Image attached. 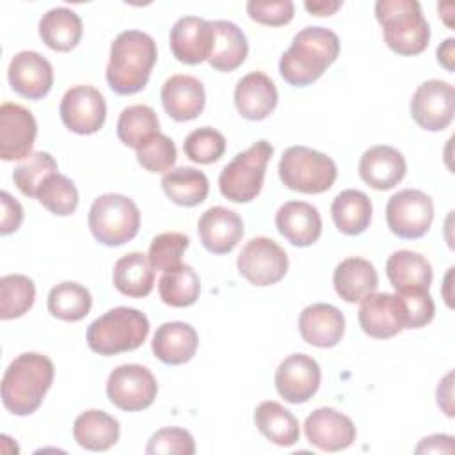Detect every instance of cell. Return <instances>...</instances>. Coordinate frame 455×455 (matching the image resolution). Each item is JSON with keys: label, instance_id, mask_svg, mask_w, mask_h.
Listing matches in <instances>:
<instances>
[{"label": "cell", "instance_id": "obj_23", "mask_svg": "<svg viewBox=\"0 0 455 455\" xmlns=\"http://www.w3.org/2000/svg\"><path fill=\"white\" fill-rule=\"evenodd\" d=\"M160 100L164 110L174 121H192L196 119L206 101L203 84L190 75H172L169 76L160 91Z\"/></svg>", "mask_w": 455, "mask_h": 455}, {"label": "cell", "instance_id": "obj_32", "mask_svg": "<svg viewBox=\"0 0 455 455\" xmlns=\"http://www.w3.org/2000/svg\"><path fill=\"white\" fill-rule=\"evenodd\" d=\"M371 199L355 188H347L339 192L332 204H331V215L334 220V226L343 235H361L366 231V228L371 222Z\"/></svg>", "mask_w": 455, "mask_h": 455}, {"label": "cell", "instance_id": "obj_46", "mask_svg": "<svg viewBox=\"0 0 455 455\" xmlns=\"http://www.w3.org/2000/svg\"><path fill=\"white\" fill-rule=\"evenodd\" d=\"M402 304L403 329H419L432 322L435 315V304L428 290H412L396 293Z\"/></svg>", "mask_w": 455, "mask_h": 455}, {"label": "cell", "instance_id": "obj_25", "mask_svg": "<svg viewBox=\"0 0 455 455\" xmlns=\"http://www.w3.org/2000/svg\"><path fill=\"white\" fill-rule=\"evenodd\" d=\"M275 228L291 245L307 247L322 235V217L306 201H288L275 213Z\"/></svg>", "mask_w": 455, "mask_h": 455}, {"label": "cell", "instance_id": "obj_29", "mask_svg": "<svg viewBox=\"0 0 455 455\" xmlns=\"http://www.w3.org/2000/svg\"><path fill=\"white\" fill-rule=\"evenodd\" d=\"M334 290L345 302H361L366 295L373 293L379 286V275L364 258H347L334 268Z\"/></svg>", "mask_w": 455, "mask_h": 455}, {"label": "cell", "instance_id": "obj_5", "mask_svg": "<svg viewBox=\"0 0 455 455\" xmlns=\"http://www.w3.org/2000/svg\"><path fill=\"white\" fill-rule=\"evenodd\" d=\"M149 334L148 316L135 309L119 306L98 316L87 327V345L100 355H116L139 348Z\"/></svg>", "mask_w": 455, "mask_h": 455}, {"label": "cell", "instance_id": "obj_49", "mask_svg": "<svg viewBox=\"0 0 455 455\" xmlns=\"http://www.w3.org/2000/svg\"><path fill=\"white\" fill-rule=\"evenodd\" d=\"M453 437L446 434H434L416 446V453H453Z\"/></svg>", "mask_w": 455, "mask_h": 455}, {"label": "cell", "instance_id": "obj_28", "mask_svg": "<svg viewBox=\"0 0 455 455\" xmlns=\"http://www.w3.org/2000/svg\"><path fill=\"white\" fill-rule=\"evenodd\" d=\"M386 275L396 293L412 290H428L432 284V265L428 259L414 251H395L386 261Z\"/></svg>", "mask_w": 455, "mask_h": 455}, {"label": "cell", "instance_id": "obj_43", "mask_svg": "<svg viewBox=\"0 0 455 455\" xmlns=\"http://www.w3.org/2000/svg\"><path fill=\"white\" fill-rule=\"evenodd\" d=\"M187 247H188V236L178 231H167V233L156 235L151 240L148 259L155 270L167 272L181 265V254L185 252Z\"/></svg>", "mask_w": 455, "mask_h": 455}, {"label": "cell", "instance_id": "obj_31", "mask_svg": "<svg viewBox=\"0 0 455 455\" xmlns=\"http://www.w3.org/2000/svg\"><path fill=\"white\" fill-rule=\"evenodd\" d=\"M82 20L68 7H53L39 20V36L43 43L55 52H69L82 39Z\"/></svg>", "mask_w": 455, "mask_h": 455}, {"label": "cell", "instance_id": "obj_27", "mask_svg": "<svg viewBox=\"0 0 455 455\" xmlns=\"http://www.w3.org/2000/svg\"><path fill=\"white\" fill-rule=\"evenodd\" d=\"M249 53L247 37L238 25L226 20L212 21V50L208 62L217 71H233Z\"/></svg>", "mask_w": 455, "mask_h": 455}, {"label": "cell", "instance_id": "obj_10", "mask_svg": "<svg viewBox=\"0 0 455 455\" xmlns=\"http://www.w3.org/2000/svg\"><path fill=\"white\" fill-rule=\"evenodd\" d=\"M236 267L251 284L270 286L286 275L288 254L272 238L256 236L242 247Z\"/></svg>", "mask_w": 455, "mask_h": 455}, {"label": "cell", "instance_id": "obj_51", "mask_svg": "<svg viewBox=\"0 0 455 455\" xmlns=\"http://www.w3.org/2000/svg\"><path fill=\"white\" fill-rule=\"evenodd\" d=\"M455 39L453 37H448L444 43L439 44L437 48V60L441 66H444L448 71H453L455 66H453V60H455Z\"/></svg>", "mask_w": 455, "mask_h": 455}, {"label": "cell", "instance_id": "obj_47", "mask_svg": "<svg viewBox=\"0 0 455 455\" xmlns=\"http://www.w3.org/2000/svg\"><path fill=\"white\" fill-rule=\"evenodd\" d=\"M245 9L251 20L268 27H281L290 23L295 12V5L291 0H277V2L251 0L247 2Z\"/></svg>", "mask_w": 455, "mask_h": 455}, {"label": "cell", "instance_id": "obj_7", "mask_svg": "<svg viewBox=\"0 0 455 455\" xmlns=\"http://www.w3.org/2000/svg\"><path fill=\"white\" fill-rule=\"evenodd\" d=\"M140 228L137 204L123 194H103L94 199L89 210V229L92 236L108 247L133 240Z\"/></svg>", "mask_w": 455, "mask_h": 455}, {"label": "cell", "instance_id": "obj_12", "mask_svg": "<svg viewBox=\"0 0 455 455\" xmlns=\"http://www.w3.org/2000/svg\"><path fill=\"white\" fill-rule=\"evenodd\" d=\"M59 114L68 130L78 135H91L105 124L107 103L96 87L75 85L64 92Z\"/></svg>", "mask_w": 455, "mask_h": 455}, {"label": "cell", "instance_id": "obj_44", "mask_svg": "<svg viewBox=\"0 0 455 455\" xmlns=\"http://www.w3.org/2000/svg\"><path fill=\"white\" fill-rule=\"evenodd\" d=\"M137 151V162L149 172H169L176 162V146L164 133L149 137Z\"/></svg>", "mask_w": 455, "mask_h": 455}, {"label": "cell", "instance_id": "obj_16", "mask_svg": "<svg viewBox=\"0 0 455 455\" xmlns=\"http://www.w3.org/2000/svg\"><path fill=\"white\" fill-rule=\"evenodd\" d=\"M307 441L323 451H339L348 448L357 435L354 421L334 407L315 409L304 421Z\"/></svg>", "mask_w": 455, "mask_h": 455}, {"label": "cell", "instance_id": "obj_14", "mask_svg": "<svg viewBox=\"0 0 455 455\" xmlns=\"http://www.w3.org/2000/svg\"><path fill=\"white\" fill-rule=\"evenodd\" d=\"M37 135L36 117L28 108L18 103H2L0 107V158L5 162L23 160L32 155Z\"/></svg>", "mask_w": 455, "mask_h": 455}, {"label": "cell", "instance_id": "obj_26", "mask_svg": "<svg viewBox=\"0 0 455 455\" xmlns=\"http://www.w3.org/2000/svg\"><path fill=\"white\" fill-rule=\"evenodd\" d=\"M197 343V332L190 323L165 322L156 329L151 350L162 363L176 366L188 363L196 355Z\"/></svg>", "mask_w": 455, "mask_h": 455}, {"label": "cell", "instance_id": "obj_1", "mask_svg": "<svg viewBox=\"0 0 455 455\" xmlns=\"http://www.w3.org/2000/svg\"><path fill=\"white\" fill-rule=\"evenodd\" d=\"M339 39L325 27H304L293 36L290 48L281 55L279 73L293 87L316 82L338 59Z\"/></svg>", "mask_w": 455, "mask_h": 455}, {"label": "cell", "instance_id": "obj_11", "mask_svg": "<svg viewBox=\"0 0 455 455\" xmlns=\"http://www.w3.org/2000/svg\"><path fill=\"white\" fill-rule=\"evenodd\" d=\"M158 393L153 373L142 364H121L107 380V396L121 411L135 412L148 409Z\"/></svg>", "mask_w": 455, "mask_h": 455}, {"label": "cell", "instance_id": "obj_17", "mask_svg": "<svg viewBox=\"0 0 455 455\" xmlns=\"http://www.w3.org/2000/svg\"><path fill=\"white\" fill-rule=\"evenodd\" d=\"M7 78L12 91H16L20 96L41 100L53 85V68L41 53L23 50L11 59Z\"/></svg>", "mask_w": 455, "mask_h": 455}, {"label": "cell", "instance_id": "obj_15", "mask_svg": "<svg viewBox=\"0 0 455 455\" xmlns=\"http://www.w3.org/2000/svg\"><path fill=\"white\" fill-rule=\"evenodd\" d=\"M322 371L318 363L307 354H291L275 370V389L290 403L307 402L320 387Z\"/></svg>", "mask_w": 455, "mask_h": 455}, {"label": "cell", "instance_id": "obj_48", "mask_svg": "<svg viewBox=\"0 0 455 455\" xmlns=\"http://www.w3.org/2000/svg\"><path fill=\"white\" fill-rule=\"evenodd\" d=\"M0 203H2V219H0V233L2 235H11L14 233L21 222H23V208L21 204L9 194L2 192L0 194Z\"/></svg>", "mask_w": 455, "mask_h": 455}, {"label": "cell", "instance_id": "obj_34", "mask_svg": "<svg viewBox=\"0 0 455 455\" xmlns=\"http://www.w3.org/2000/svg\"><path fill=\"white\" fill-rule=\"evenodd\" d=\"M254 423L258 430L277 446H293L299 441V421L279 402H261L254 411Z\"/></svg>", "mask_w": 455, "mask_h": 455}, {"label": "cell", "instance_id": "obj_35", "mask_svg": "<svg viewBox=\"0 0 455 455\" xmlns=\"http://www.w3.org/2000/svg\"><path fill=\"white\" fill-rule=\"evenodd\" d=\"M162 188L165 196L180 206H197L210 192L208 178L194 167H176L164 174Z\"/></svg>", "mask_w": 455, "mask_h": 455}, {"label": "cell", "instance_id": "obj_24", "mask_svg": "<svg viewBox=\"0 0 455 455\" xmlns=\"http://www.w3.org/2000/svg\"><path fill=\"white\" fill-rule=\"evenodd\" d=\"M277 105V89L270 76L261 71H251L242 76L235 87V107L238 114L251 121L268 117Z\"/></svg>", "mask_w": 455, "mask_h": 455}, {"label": "cell", "instance_id": "obj_18", "mask_svg": "<svg viewBox=\"0 0 455 455\" xmlns=\"http://www.w3.org/2000/svg\"><path fill=\"white\" fill-rule=\"evenodd\" d=\"M361 329L377 339L396 336L403 329L402 304L396 293H370L359 306Z\"/></svg>", "mask_w": 455, "mask_h": 455}, {"label": "cell", "instance_id": "obj_50", "mask_svg": "<svg viewBox=\"0 0 455 455\" xmlns=\"http://www.w3.org/2000/svg\"><path fill=\"white\" fill-rule=\"evenodd\" d=\"M453 373L450 371L437 386V403L446 416H453Z\"/></svg>", "mask_w": 455, "mask_h": 455}, {"label": "cell", "instance_id": "obj_19", "mask_svg": "<svg viewBox=\"0 0 455 455\" xmlns=\"http://www.w3.org/2000/svg\"><path fill=\"white\" fill-rule=\"evenodd\" d=\"M197 233L206 251L228 254L243 236V220L229 208L212 206L199 217Z\"/></svg>", "mask_w": 455, "mask_h": 455}, {"label": "cell", "instance_id": "obj_3", "mask_svg": "<svg viewBox=\"0 0 455 455\" xmlns=\"http://www.w3.org/2000/svg\"><path fill=\"white\" fill-rule=\"evenodd\" d=\"M53 363L37 352L14 357L2 377V403L16 416H28L39 409L53 382Z\"/></svg>", "mask_w": 455, "mask_h": 455}, {"label": "cell", "instance_id": "obj_20", "mask_svg": "<svg viewBox=\"0 0 455 455\" xmlns=\"http://www.w3.org/2000/svg\"><path fill=\"white\" fill-rule=\"evenodd\" d=\"M172 55L188 66L208 60L212 50V21L197 16L180 18L169 34Z\"/></svg>", "mask_w": 455, "mask_h": 455}, {"label": "cell", "instance_id": "obj_37", "mask_svg": "<svg viewBox=\"0 0 455 455\" xmlns=\"http://www.w3.org/2000/svg\"><path fill=\"white\" fill-rule=\"evenodd\" d=\"M92 297L89 290L75 281H64L48 293V311L64 322H78L91 311Z\"/></svg>", "mask_w": 455, "mask_h": 455}, {"label": "cell", "instance_id": "obj_36", "mask_svg": "<svg viewBox=\"0 0 455 455\" xmlns=\"http://www.w3.org/2000/svg\"><path fill=\"white\" fill-rule=\"evenodd\" d=\"M158 293L164 304L171 307H188L199 299V275L190 265L181 263L162 274L158 279Z\"/></svg>", "mask_w": 455, "mask_h": 455}, {"label": "cell", "instance_id": "obj_38", "mask_svg": "<svg viewBox=\"0 0 455 455\" xmlns=\"http://www.w3.org/2000/svg\"><path fill=\"white\" fill-rule=\"evenodd\" d=\"M160 132L156 112L148 105H130L117 119L119 140L133 149H139L149 137Z\"/></svg>", "mask_w": 455, "mask_h": 455}, {"label": "cell", "instance_id": "obj_8", "mask_svg": "<svg viewBox=\"0 0 455 455\" xmlns=\"http://www.w3.org/2000/svg\"><path fill=\"white\" fill-rule=\"evenodd\" d=\"M274 148L268 140H258L238 153L219 176L220 194L233 203H249L261 192L265 171Z\"/></svg>", "mask_w": 455, "mask_h": 455}, {"label": "cell", "instance_id": "obj_33", "mask_svg": "<svg viewBox=\"0 0 455 455\" xmlns=\"http://www.w3.org/2000/svg\"><path fill=\"white\" fill-rule=\"evenodd\" d=\"M112 281L117 291L126 297L140 299L151 293L155 284V268L142 252H128L114 265Z\"/></svg>", "mask_w": 455, "mask_h": 455}, {"label": "cell", "instance_id": "obj_9", "mask_svg": "<svg viewBox=\"0 0 455 455\" xmlns=\"http://www.w3.org/2000/svg\"><path fill=\"white\" fill-rule=\"evenodd\" d=\"M434 203L416 188L393 194L386 204V222L393 235L405 240L421 238L432 226Z\"/></svg>", "mask_w": 455, "mask_h": 455}, {"label": "cell", "instance_id": "obj_2", "mask_svg": "<svg viewBox=\"0 0 455 455\" xmlns=\"http://www.w3.org/2000/svg\"><path fill=\"white\" fill-rule=\"evenodd\" d=\"M156 62V43L142 30H124L110 44L107 82L121 96L142 91Z\"/></svg>", "mask_w": 455, "mask_h": 455}, {"label": "cell", "instance_id": "obj_30", "mask_svg": "<svg viewBox=\"0 0 455 455\" xmlns=\"http://www.w3.org/2000/svg\"><path fill=\"white\" fill-rule=\"evenodd\" d=\"M119 421L105 411L91 409L76 416L73 423L75 441L91 451H105L119 439Z\"/></svg>", "mask_w": 455, "mask_h": 455}, {"label": "cell", "instance_id": "obj_52", "mask_svg": "<svg viewBox=\"0 0 455 455\" xmlns=\"http://www.w3.org/2000/svg\"><path fill=\"white\" fill-rule=\"evenodd\" d=\"M304 7L315 14V16H331L334 14L339 7H341V2L336 0V2H331V0H318V2H306Z\"/></svg>", "mask_w": 455, "mask_h": 455}, {"label": "cell", "instance_id": "obj_45", "mask_svg": "<svg viewBox=\"0 0 455 455\" xmlns=\"http://www.w3.org/2000/svg\"><path fill=\"white\" fill-rule=\"evenodd\" d=\"M148 455H194L196 453V441L192 434L180 427H165L156 430L148 446Z\"/></svg>", "mask_w": 455, "mask_h": 455}, {"label": "cell", "instance_id": "obj_40", "mask_svg": "<svg viewBox=\"0 0 455 455\" xmlns=\"http://www.w3.org/2000/svg\"><path fill=\"white\" fill-rule=\"evenodd\" d=\"M37 201L53 215H71L78 206V190L75 183L59 172L50 174L37 188Z\"/></svg>", "mask_w": 455, "mask_h": 455}, {"label": "cell", "instance_id": "obj_21", "mask_svg": "<svg viewBox=\"0 0 455 455\" xmlns=\"http://www.w3.org/2000/svg\"><path fill=\"white\" fill-rule=\"evenodd\" d=\"M299 332L306 343L320 348H331L343 338L345 316L332 304H309L299 316Z\"/></svg>", "mask_w": 455, "mask_h": 455}, {"label": "cell", "instance_id": "obj_42", "mask_svg": "<svg viewBox=\"0 0 455 455\" xmlns=\"http://www.w3.org/2000/svg\"><path fill=\"white\" fill-rule=\"evenodd\" d=\"M183 151L187 158L196 164H213L224 155L226 139L219 130L201 126L185 137Z\"/></svg>", "mask_w": 455, "mask_h": 455}, {"label": "cell", "instance_id": "obj_6", "mask_svg": "<svg viewBox=\"0 0 455 455\" xmlns=\"http://www.w3.org/2000/svg\"><path fill=\"white\" fill-rule=\"evenodd\" d=\"M279 178L284 187L302 194H322L336 178L334 160L307 146H290L279 160Z\"/></svg>", "mask_w": 455, "mask_h": 455}, {"label": "cell", "instance_id": "obj_39", "mask_svg": "<svg viewBox=\"0 0 455 455\" xmlns=\"http://www.w3.org/2000/svg\"><path fill=\"white\" fill-rule=\"evenodd\" d=\"M36 300L34 281L23 274H7L0 279V318L23 316Z\"/></svg>", "mask_w": 455, "mask_h": 455}, {"label": "cell", "instance_id": "obj_22", "mask_svg": "<svg viewBox=\"0 0 455 455\" xmlns=\"http://www.w3.org/2000/svg\"><path fill=\"white\" fill-rule=\"evenodd\" d=\"M407 171L403 155L393 146H371L359 160L361 180L375 190H389L396 187Z\"/></svg>", "mask_w": 455, "mask_h": 455}, {"label": "cell", "instance_id": "obj_41", "mask_svg": "<svg viewBox=\"0 0 455 455\" xmlns=\"http://www.w3.org/2000/svg\"><path fill=\"white\" fill-rule=\"evenodd\" d=\"M53 172H57L55 158L46 151H36L14 167L12 180L21 194L36 197L41 183Z\"/></svg>", "mask_w": 455, "mask_h": 455}, {"label": "cell", "instance_id": "obj_4", "mask_svg": "<svg viewBox=\"0 0 455 455\" xmlns=\"http://www.w3.org/2000/svg\"><path fill=\"white\" fill-rule=\"evenodd\" d=\"M375 16L382 25L386 44L398 55H418L427 50L430 25L416 0H379Z\"/></svg>", "mask_w": 455, "mask_h": 455}, {"label": "cell", "instance_id": "obj_13", "mask_svg": "<svg viewBox=\"0 0 455 455\" xmlns=\"http://www.w3.org/2000/svg\"><path fill=\"white\" fill-rule=\"evenodd\" d=\"M455 89L444 80H427L412 94L411 116L428 132H441L448 128L453 119Z\"/></svg>", "mask_w": 455, "mask_h": 455}]
</instances>
